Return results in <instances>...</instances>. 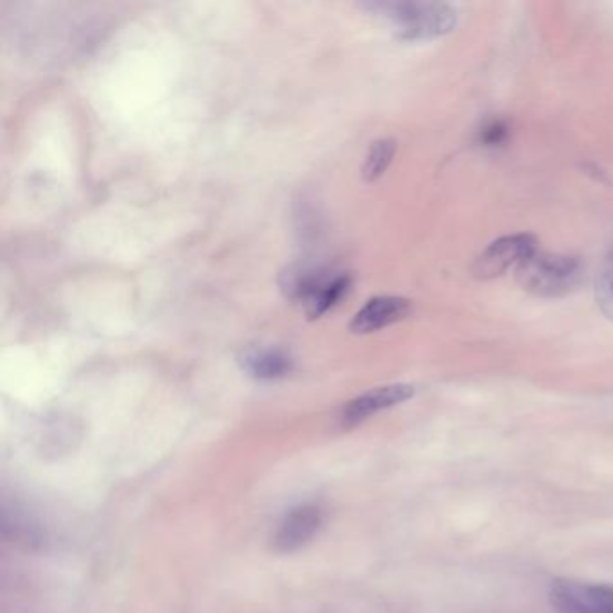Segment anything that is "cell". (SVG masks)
<instances>
[{
    "instance_id": "obj_1",
    "label": "cell",
    "mask_w": 613,
    "mask_h": 613,
    "mask_svg": "<svg viewBox=\"0 0 613 613\" xmlns=\"http://www.w3.org/2000/svg\"><path fill=\"white\" fill-rule=\"evenodd\" d=\"M391 20L398 38L405 42H429L452 33L459 14L446 2H378L369 6Z\"/></svg>"
},
{
    "instance_id": "obj_2",
    "label": "cell",
    "mask_w": 613,
    "mask_h": 613,
    "mask_svg": "<svg viewBox=\"0 0 613 613\" xmlns=\"http://www.w3.org/2000/svg\"><path fill=\"white\" fill-rule=\"evenodd\" d=\"M583 264L577 258L551 252H534L516 267V283L520 289L536 298H565L580 287Z\"/></svg>"
},
{
    "instance_id": "obj_3",
    "label": "cell",
    "mask_w": 613,
    "mask_h": 613,
    "mask_svg": "<svg viewBox=\"0 0 613 613\" xmlns=\"http://www.w3.org/2000/svg\"><path fill=\"white\" fill-rule=\"evenodd\" d=\"M281 287L290 299L301 302L310 319H316L344 298L350 290V278L330 270L299 267L284 274Z\"/></svg>"
},
{
    "instance_id": "obj_4",
    "label": "cell",
    "mask_w": 613,
    "mask_h": 613,
    "mask_svg": "<svg viewBox=\"0 0 613 613\" xmlns=\"http://www.w3.org/2000/svg\"><path fill=\"white\" fill-rule=\"evenodd\" d=\"M549 601L556 613H613V585L556 580L549 589Z\"/></svg>"
},
{
    "instance_id": "obj_5",
    "label": "cell",
    "mask_w": 613,
    "mask_h": 613,
    "mask_svg": "<svg viewBox=\"0 0 613 613\" xmlns=\"http://www.w3.org/2000/svg\"><path fill=\"white\" fill-rule=\"evenodd\" d=\"M536 251L539 241L527 232L499 238L476 255L472 264V274L482 281L501 278L511 267L524 263Z\"/></svg>"
},
{
    "instance_id": "obj_6",
    "label": "cell",
    "mask_w": 613,
    "mask_h": 613,
    "mask_svg": "<svg viewBox=\"0 0 613 613\" xmlns=\"http://www.w3.org/2000/svg\"><path fill=\"white\" fill-rule=\"evenodd\" d=\"M414 388L406 383H394V385H383V388L373 389V391L363 392L359 398L351 400L342 411V423L348 426L359 425L363 420H368L376 412L385 411L391 406L400 405L403 401L411 400L414 396Z\"/></svg>"
},
{
    "instance_id": "obj_7",
    "label": "cell",
    "mask_w": 613,
    "mask_h": 613,
    "mask_svg": "<svg viewBox=\"0 0 613 613\" xmlns=\"http://www.w3.org/2000/svg\"><path fill=\"white\" fill-rule=\"evenodd\" d=\"M411 313L412 302L409 299L382 295V298L371 299L354 315L350 328L356 335H368V333L383 330L388 325L405 321L406 316H411Z\"/></svg>"
},
{
    "instance_id": "obj_8",
    "label": "cell",
    "mask_w": 613,
    "mask_h": 613,
    "mask_svg": "<svg viewBox=\"0 0 613 613\" xmlns=\"http://www.w3.org/2000/svg\"><path fill=\"white\" fill-rule=\"evenodd\" d=\"M322 522H324V514L316 505H301L287 514V519L283 520V524L275 534V549L290 552L302 547L315 536Z\"/></svg>"
},
{
    "instance_id": "obj_9",
    "label": "cell",
    "mask_w": 613,
    "mask_h": 613,
    "mask_svg": "<svg viewBox=\"0 0 613 613\" xmlns=\"http://www.w3.org/2000/svg\"><path fill=\"white\" fill-rule=\"evenodd\" d=\"M241 365L255 380H279L293 371V360L281 350H249L241 359Z\"/></svg>"
},
{
    "instance_id": "obj_10",
    "label": "cell",
    "mask_w": 613,
    "mask_h": 613,
    "mask_svg": "<svg viewBox=\"0 0 613 613\" xmlns=\"http://www.w3.org/2000/svg\"><path fill=\"white\" fill-rule=\"evenodd\" d=\"M398 144L394 139H380L373 142V147L369 150L368 159L363 164L362 175L368 182H374L388 171L392 159L396 155Z\"/></svg>"
},
{
    "instance_id": "obj_11",
    "label": "cell",
    "mask_w": 613,
    "mask_h": 613,
    "mask_svg": "<svg viewBox=\"0 0 613 613\" xmlns=\"http://www.w3.org/2000/svg\"><path fill=\"white\" fill-rule=\"evenodd\" d=\"M595 301L604 316L613 322V254L595 279Z\"/></svg>"
},
{
    "instance_id": "obj_12",
    "label": "cell",
    "mask_w": 613,
    "mask_h": 613,
    "mask_svg": "<svg viewBox=\"0 0 613 613\" xmlns=\"http://www.w3.org/2000/svg\"><path fill=\"white\" fill-rule=\"evenodd\" d=\"M510 138V124L502 119H493L490 123L484 124L479 132V141L482 147L496 148L502 147Z\"/></svg>"
}]
</instances>
